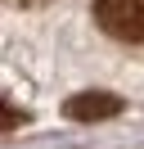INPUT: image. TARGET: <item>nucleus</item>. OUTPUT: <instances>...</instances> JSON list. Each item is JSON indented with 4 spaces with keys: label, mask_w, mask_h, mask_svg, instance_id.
Listing matches in <instances>:
<instances>
[{
    "label": "nucleus",
    "mask_w": 144,
    "mask_h": 149,
    "mask_svg": "<svg viewBox=\"0 0 144 149\" xmlns=\"http://www.w3.org/2000/svg\"><path fill=\"white\" fill-rule=\"evenodd\" d=\"M95 23L113 41L126 45H144V0H95Z\"/></svg>",
    "instance_id": "obj_1"
},
{
    "label": "nucleus",
    "mask_w": 144,
    "mask_h": 149,
    "mask_svg": "<svg viewBox=\"0 0 144 149\" xmlns=\"http://www.w3.org/2000/svg\"><path fill=\"white\" fill-rule=\"evenodd\" d=\"M122 109V104L113 100V95H99V91H86V95H77V100H68V118H113V113Z\"/></svg>",
    "instance_id": "obj_2"
},
{
    "label": "nucleus",
    "mask_w": 144,
    "mask_h": 149,
    "mask_svg": "<svg viewBox=\"0 0 144 149\" xmlns=\"http://www.w3.org/2000/svg\"><path fill=\"white\" fill-rule=\"evenodd\" d=\"M14 5H41V0H14Z\"/></svg>",
    "instance_id": "obj_3"
}]
</instances>
